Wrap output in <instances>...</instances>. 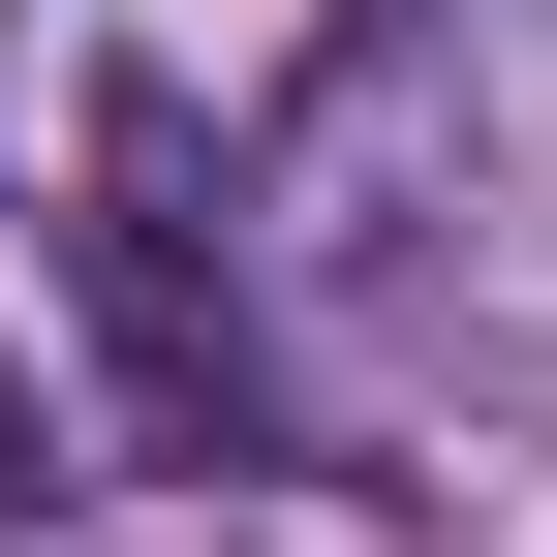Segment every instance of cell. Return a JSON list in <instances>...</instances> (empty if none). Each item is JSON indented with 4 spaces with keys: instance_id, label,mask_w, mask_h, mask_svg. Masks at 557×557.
<instances>
[{
    "instance_id": "obj_1",
    "label": "cell",
    "mask_w": 557,
    "mask_h": 557,
    "mask_svg": "<svg viewBox=\"0 0 557 557\" xmlns=\"http://www.w3.org/2000/svg\"><path fill=\"white\" fill-rule=\"evenodd\" d=\"M278 278L372 372H557V0H372L278 124Z\"/></svg>"
}]
</instances>
